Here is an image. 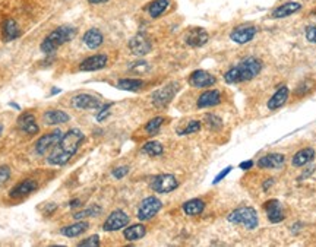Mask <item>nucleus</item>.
<instances>
[{
  "label": "nucleus",
  "mask_w": 316,
  "mask_h": 247,
  "mask_svg": "<svg viewBox=\"0 0 316 247\" xmlns=\"http://www.w3.org/2000/svg\"><path fill=\"white\" fill-rule=\"evenodd\" d=\"M84 140V133L79 129H70L66 132L56 145L52 154L48 155L47 161L52 165H65L75 154L78 152V148L81 142Z\"/></svg>",
  "instance_id": "obj_1"
},
{
  "label": "nucleus",
  "mask_w": 316,
  "mask_h": 247,
  "mask_svg": "<svg viewBox=\"0 0 316 247\" xmlns=\"http://www.w3.org/2000/svg\"><path fill=\"white\" fill-rule=\"evenodd\" d=\"M262 62L256 57H248L241 60L240 63L233 66L224 73V81L227 84H240V82H248L255 79L261 73Z\"/></svg>",
  "instance_id": "obj_2"
},
{
  "label": "nucleus",
  "mask_w": 316,
  "mask_h": 247,
  "mask_svg": "<svg viewBox=\"0 0 316 247\" xmlns=\"http://www.w3.org/2000/svg\"><path fill=\"white\" fill-rule=\"evenodd\" d=\"M77 34V30L70 25H63V27H59L56 28L53 33H50L45 38L44 41L40 45L41 52L47 56H52L57 52V48L60 45H63L67 41H70Z\"/></svg>",
  "instance_id": "obj_3"
},
{
  "label": "nucleus",
  "mask_w": 316,
  "mask_h": 247,
  "mask_svg": "<svg viewBox=\"0 0 316 247\" xmlns=\"http://www.w3.org/2000/svg\"><path fill=\"white\" fill-rule=\"evenodd\" d=\"M227 219L231 224L243 226L248 230H255L258 227V224H259L258 212L253 208H251V206H241V208L234 209L233 212H230Z\"/></svg>",
  "instance_id": "obj_4"
},
{
  "label": "nucleus",
  "mask_w": 316,
  "mask_h": 247,
  "mask_svg": "<svg viewBox=\"0 0 316 247\" xmlns=\"http://www.w3.org/2000/svg\"><path fill=\"white\" fill-rule=\"evenodd\" d=\"M163 208V204L158 197L155 196H148L145 197L139 205L138 209V219L139 221H150L153 219L155 215L160 212V209Z\"/></svg>",
  "instance_id": "obj_5"
},
{
  "label": "nucleus",
  "mask_w": 316,
  "mask_h": 247,
  "mask_svg": "<svg viewBox=\"0 0 316 247\" xmlns=\"http://www.w3.org/2000/svg\"><path fill=\"white\" fill-rule=\"evenodd\" d=\"M179 187V182L173 174H160L151 180V189L155 193L167 194Z\"/></svg>",
  "instance_id": "obj_6"
},
{
  "label": "nucleus",
  "mask_w": 316,
  "mask_h": 247,
  "mask_svg": "<svg viewBox=\"0 0 316 247\" xmlns=\"http://www.w3.org/2000/svg\"><path fill=\"white\" fill-rule=\"evenodd\" d=\"M177 91H179V84H176V82L157 89L153 94V104L155 107H165L175 98Z\"/></svg>",
  "instance_id": "obj_7"
},
{
  "label": "nucleus",
  "mask_w": 316,
  "mask_h": 247,
  "mask_svg": "<svg viewBox=\"0 0 316 247\" xmlns=\"http://www.w3.org/2000/svg\"><path fill=\"white\" fill-rule=\"evenodd\" d=\"M129 224V215L123 212L121 209H116L109 215V218L106 219L103 230L104 231H119L121 228Z\"/></svg>",
  "instance_id": "obj_8"
},
{
  "label": "nucleus",
  "mask_w": 316,
  "mask_h": 247,
  "mask_svg": "<svg viewBox=\"0 0 316 247\" xmlns=\"http://www.w3.org/2000/svg\"><path fill=\"white\" fill-rule=\"evenodd\" d=\"M256 33H258V28L253 25H239L231 31L230 40L236 44H248L255 38Z\"/></svg>",
  "instance_id": "obj_9"
},
{
  "label": "nucleus",
  "mask_w": 316,
  "mask_h": 247,
  "mask_svg": "<svg viewBox=\"0 0 316 247\" xmlns=\"http://www.w3.org/2000/svg\"><path fill=\"white\" fill-rule=\"evenodd\" d=\"M62 136H63V133L60 130H55V132H50V133L41 136L40 139L37 140V143H35L37 154L38 155H44L47 151L53 150L56 145L59 143V140L62 139Z\"/></svg>",
  "instance_id": "obj_10"
},
{
  "label": "nucleus",
  "mask_w": 316,
  "mask_h": 247,
  "mask_svg": "<svg viewBox=\"0 0 316 247\" xmlns=\"http://www.w3.org/2000/svg\"><path fill=\"white\" fill-rule=\"evenodd\" d=\"M129 48L135 56H145L151 52L153 44L145 34H136L129 41Z\"/></svg>",
  "instance_id": "obj_11"
},
{
  "label": "nucleus",
  "mask_w": 316,
  "mask_h": 247,
  "mask_svg": "<svg viewBox=\"0 0 316 247\" xmlns=\"http://www.w3.org/2000/svg\"><path fill=\"white\" fill-rule=\"evenodd\" d=\"M217 82L215 76L211 75L207 70H195L189 76V85L193 88H208Z\"/></svg>",
  "instance_id": "obj_12"
},
{
  "label": "nucleus",
  "mask_w": 316,
  "mask_h": 247,
  "mask_svg": "<svg viewBox=\"0 0 316 247\" xmlns=\"http://www.w3.org/2000/svg\"><path fill=\"white\" fill-rule=\"evenodd\" d=\"M263 209H265V212H266L268 219H270L271 223H274V224L281 223L284 218H285L283 211V205H281L280 201H277V199L266 201V202L263 204Z\"/></svg>",
  "instance_id": "obj_13"
},
{
  "label": "nucleus",
  "mask_w": 316,
  "mask_h": 247,
  "mask_svg": "<svg viewBox=\"0 0 316 247\" xmlns=\"http://www.w3.org/2000/svg\"><path fill=\"white\" fill-rule=\"evenodd\" d=\"M107 62H109V57L106 54H94V56L85 59L81 63L79 69L84 72H95L100 69H104L107 66Z\"/></svg>",
  "instance_id": "obj_14"
},
{
  "label": "nucleus",
  "mask_w": 316,
  "mask_h": 247,
  "mask_svg": "<svg viewBox=\"0 0 316 247\" xmlns=\"http://www.w3.org/2000/svg\"><path fill=\"white\" fill-rule=\"evenodd\" d=\"M37 187H38L37 182L28 179V180H23V182L18 183L16 186H13L11 189V192H9V196H11L12 199L25 197V196H28V194L34 193V192L37 190Z\"/></svg>",
  "instance_id": "obj_15"
},
{
  "label": "nucleus",
  "mask_w": 316,
  "mask_h": 247,
  "mask_svg": "<svg viewBox=\"0 0 316 247\" xmlns=\"http://www.w3.org/2000/svg\"><path fill=\"white\" fill-rule=\"evenodd\" d=\"M101 106L99 98L92 97L89 94H79L72 98V107L78 110H95Z\"/></svg>",
  "instance_id": "obj_16"
},
{
  "label": "nucleus",
  "mask_w": 316,
  "mask_h": 247,
  "mask_svg": "<svg viewBox=\"0 0 316 247\" xmlns=\"http://www.w3.org/2000/svg\"><path fill=\"white\" fill-rule=\"evenodd\" d=\"M258 167L259 168H271V170H278L283 168L285 164V157L283 154H268L265 157H262L258 160Z\"/></svg>",
  "instance_id": "obj_17"
},
{
  "label": "nucleus",
  "mask_w": 316,
  "mask_h": 247,
  "mask_svg": "<svg viewBox=\"0 0 316 247\" xmlns=\"http://www.w3.org/2000/svg\"><path fill=\"white\" fill-rule=\"evenodd\" d=\"M223 97L221 92L217 89H209L202 92L199 98H198V108H208V107H215L218 104H221Z\"/></svg>",
  "instance_id": "obj_18"
},
{
  "label": "nucleus",
  "mask_w": 316,
  "mask_h": 247,
  "mask_svg": "<svg viewBox=\"0 0 316 247\" xmlns=\"http://www.w3.org/2000/svg\"><path fill=\"white\" fill-rule=\"evenodd\" d=\"M208 40H209V35H208V33L204 28H193V30H190L189 33L186 34L185 38L186 44L190 45V47H195V48L205 45L208 43Z\"/></svg>",
  "instance_id": "obj_19"
},
{
  "label": "nucleus",
  "mask_w": 316,
  "mask_h": 247,
  "mask_svg": "<svg viewBox=\"0 0 316 247\" xmlns=\"http://www.w3.org/2000/svg\"><path fill=\"white\" fill-rule=\"evenodd\" d=\"M18 128L25 132L27 135H37L38 133V125L35 123V116L33 113H23L18 118Z\"/></svg>",
  "instance_id": "obj_20"
},
{
  "label": "nucleus",
  "mask_w": 316,
  "mask_h": 247,
  "mask_svg": "<svg viewBox=\"0 0 316 247\" xmlns=\"http://www.w3.org/2000/svg\"><path fill=\"white\" fill-rule=\"evenodd\" d=\"M2 35H3V40L9 43V41L16 40L21 35V30H19L18 23L12 18H8L3 21V25H2Z\"/></svg>",
  "instance_id": "obj_21"
},
{
  "label": "nucleus",
  "mask_w": 316,
  "mask_h": 247,
  "mask_svg": "<svg viewBox=\"0 0 316 247\" xmlns=\"http://www.w3.org/2000/svg\"><path fill=\"white\" fill-rule=\"evenodd\" d=\"M43 118L44 121H45V125H48V126L63 125V123H67L70 120L69 114L65 113V111H62V110H48V111L44 113Z\"/></svg>",
  "instance_id": "obj_22"
},
{
  "label": "nucleus",
  "mask_w": 316,
  "mask_h": 247,
  "mask_svg": "<svg viewBox=\"0 0 316 247\" xmlns=\"http://www.w3.org/2000/svg\"><path fill=\"white\" fill-rule=\"evenodd\" d=\"M302 9V5L297 3V2H287L281 6L275 8L273 11V18L275 19H283V18H287L290 15H293L296 12H299Z\"/></svg>",
  "instance_id": "obj_23"
},
{
  "label": "nucleus",
  "mask_w": 316,
  "mask_h": 247,
  "mask_svg": "<svg viewBox=\"0 0 316 247\" xmlns=\"http://www.w3.org/2000/svg\"><path fill=\"white\" fill-rule=\"evenodd\" d=\"M82 40H84V43H85L88 48H91V50L99 48L100 45L104 43V37H103L101 31L97 30V28L88 30L87 33L84 34V38H82Z\"/></svg>",
  "instance_id": "obj_24"
},
{
  "label": "nucleus",
  "mask_w": 316,
  "mask_h": 247,
  "mask_svg": "<svg viewBox=\"0 0 316 247\" xmlns=\"http://www.w3.org/2000/svg\"><path fill=\"white\" fill-rule=\"evenodd\" d=\"M287 100H288V88H287V86H280L278 91L274 94L273 97L270 98L268 108H270L271 111L278 110V108H281L284 104L287 103Z\"/></svg>",
  "instance_id": "obj_25"
},
{
  "label": "nucleus",
  "mask_w": 316,
  "mask_h": 247,
  "mask_svg": "<svg viewBox=\"0 0 316 247\" xmlns=\"http://www.w3.org/2000/svg\"><path fill=\"white\" fill-rule=\"evenodd\" d=\"M313 158H315V150L313 148H303L299 152H296L291 162L295 167H303L310 161H313Z\"/></svg>",
  "instance_id": "obj_26"
},
{
  "label": "nucleus",
  "mask_w": 316,
  "mask_h": 247,
  "mask_svg": "<svg viewBox=\"0 0 316 247\" xmlns=\"http://www.w3.org/2000/svg\"><path fill=\"white\" fill-rule=\"evenodd\" d=\"M183 212L189 216H197V215H201L205 209V202L202 199H190L183 204Z\"/></svg>",
  "instance_id": "obj_27"
},
{
  "label": "nucleus",
  "mask_w": 316,
  "mask_h": 247,
  "mask_svg": "<svg viewBox=\"0 0 316 247\" xmlns=\"http://www.w3.org/2000/svg\"><path fill=\"white\" fill-rule=\"evenodd\" d=\"M88 227H89V224H88L87 221H78V223L72 224V226L63 227L60 230V233H62V236L65 237H78L81 236V234H84L88 230Z\"/></svg>",
  "instance_id": "obj_28"
},
{
  "label": "nucleus",
  "mask_w": 316,
  "mask_h": 247,
  "mask_svg": "<svg viewBox=\"0 0 316 247\" xmlns=\"http://www.w3.org/2000/svg\"><path fill=\"white\" fill-rule=\"evenodd\" d=\"M145 234H147V228H145V226H142V224H135V226L128 227V228H125V231H123V237H125L128 241H138V240L143 238Z\"/></svg>",
  "instance_id": "obj_29"
},
{
  "label": "nucleus",
  "mask_w": 316,
  "mask_h": 247,
  "mask_svg": "<svg viewBox=\"0 0 316 247\" xmlns=\"http://www.w3.org/2000/svg\"><path fill=\"white\" fill-rule=\"evenodd\" d=\"M168 5H170L168 0H154V2H151V3L148 5L147 11H148L151 18L157 19V18H160V16L163 15L164 12L167 11Z\"/></svg>",
  "instance_id": "obj_30"
},
{
  "label": "nucleus",
  "mask_w": 316,
  "mask_h": 247,
  "mask_svg": "<svg viewBox=\"0 0 316 247\" xmlns=\"http://www.w3.org/2000/svg\"><path fill=\"white\" fill-rule=\"evenodd\" d=\"M143 85H145L143 81H141V79H131V78H128V79H120L119 82H117V88H119V89L132 91V92L139 91Z\"/></svg>",
  "instance_id": "obj_31"
},
{
  "label": "nucleus",
  "mask_w": 316,
  "mask_h": 247,
  "mask_svg": "<svg viewBox=\"0 0 316 247\" xmlns=\"http://www.w3.org/2000/svg\"><path fill=\"white\" fill-rule=\"evenodd\" d=\"M142 152L150 157H160L164 152V146L157 140H150L142 146Z\"/></svg>",
  "instance_id": "obj_32"
},
{
  "label": "nucleus",
  "mask_w": 316,
  "mask_h": 247,
  "mask_svg": "<svg viewBox=\"0 0 316 247\" xmlns=\"http://www.w3.org/2000/svg\"><path fill=\"white\" fill-rule=\"evenodd\" d=\"M101 212H103V208H101V206H99V205H92V206H89V208L84 209V211L77 212V214L74 215V218L79 221V219H84V218H94V216H99Z\"/></svg>",
  "instance_id": "obj_33"
},
{
  "label": "nucleus",
  "mask_w": 316,
  "mask_h": 247,
  "mask_svg": "<svg viewBox=\"0 0 316 247\" xmlns=\"http://www.w3.org/2000/svg\"><path fill=\"white\" fill-rule=\"evenodd\" d=\"M164 125V117L158 116V117L151 118L147 125H145V132L150 135V136H154L158 133V130L161 129V126Z\"/></svg>",
  "instance_id": "obj_34"
},
{
  "label": "nucleus",
  "mask_w": 316,
  "mask_h": 247,
  "mask_svg": "<svg viewBox=\"0 0 316 247\" xmlns=\"http://www.w3.org/2000/svg\"><path fill=\"white\" fill-rule=\"evenodd\" d=\"M201 128H202L201 121H198V120H192V121H189V123L186 125V128L177 130V133H179V135H182V136H185V135H192V133H197V132H199Z\"/></svg>",
  "instance_id": "obj_35"
},
{
  "label": "nucleus",
  "mask_w": 316,
  "mask_h": 247,
  "mask_svg": "<svg viewBox=\"0 0 316 247\" xmlns=\"http://www.w3.org/2000/svg\"><path fill=\"white\" fill-rule=\"evenodd\" d=\"M205 123L211 130L221 129V126H223V120L218 117L217 114H207L205 116Z\"/></svg>",
  "instance_id": "obj_36"
},
{
  "label": "nucleus",
  "mask_w": 316,
  "mask_h": 247,
  "mask_svg": "<svg viewBox=\"0 0 316 247\" xmlns=\"http://www.w3.org/2000/svg\"><path fill=\"white\" fill-rule=\"evenodd\" d=\"M312 86H313V84H312L310 81H305V82H302L300 85L297 86V89H296V95L303 97V95H306V94L312 89Z\"/></svg>",
  "instance_id": "obj_37"
},
{
  "label": "nucleus",
  "mask_w": 316,
  "mask_h": 247,
  "mask_svg": "<svg viewBox=\"0 0 316 247\" xmlns=\"http://www.w3.org/2000/svg\"><path fill=\"white\" fill-rule=\"evenodd\" d=\"M81 247H97L100 246V237L99 236H91L85 238L84 241L79 243Z\"/></svg>",
  "instance_id": "obj_38"
},
{
  "label": "nucleus",
  "mask_w": 316,
  "mask_h": 247,
  "mask_svg": "<svg viewBox=\"0 0 316 247\" xmlns=\"http://www.w3.org/2000/svg\"><path fill=\"white\" fill-rule=\"evenodd\" d=\"M11 179V168L8 165H2L0 167V186L5 184Z\"/></svg>",
  "instance_id": "obj_39"
},
{
  "label": "nucleus",
  "mask_w": 316,
  "mask_h": 247,
  "mask_svg": "<svg viewBox=\"0 0 316 247\" xmlns=\"http://www.w3.org/2000/svg\"><path fill=\"white\" fill-rule=\"evenodd\" d=\"M305 35H306V40H307V41L316 44V25H310V27H307L305 31Z\"/></svg>",
  "instance_id": "obj_40"
},
{
  "label": "nucleus",
  "mask_w": 316,
  "mask_h": 247,
  "mask_svg": "<svg viewBox=\"0 0 316 247\" xmlns=\"http://www.w3.org/2000/svg\"><path fill=\"white\" fill-rule=\"evenodd\" d=\"M128 172H129V167L123 165V167H117V168H114L111 174H113V177H114V179L120 180V179H123Z\"/></svg>",
  "instance_id": "obj_41"
},
{
  "label": "nucleus",
  "mask_w": 316,
  "mask_h": 247,
  "mask_svg": "<svg viewBox=\"0 0 316 247\" xmlns=\"http://www.w3.org/2000/svg\"><path fill=\"white\" fill-rule=\"evenodd\" d=\"M131 70H133V72H147V70H148V63H147V62H136V63H132Z\"/></svg>",
  "instance_id": "obj_42"
},
{
  "label": "nucleus",
  "mask_w": 316,
  "mask_h": 247,
  "mask_svg": "<svg viewBox=\"0 0 316 247\" xmlns=\"http://www.w3.org/2000/svg\"><path fill=\"white\" fill-rule=\"evenodd\" d=\"M110 107H111V104H106L104 107L101 108V111H100L99 114H97V120H99V121H103L104 118L109 116V114H110V111H109Z\"/></svg>",
  "instance_id": "obj_43"
},
{
  "label": "nucleus",
  "mask_w": 316,
  "mask_h": 247,
  "mask_svg": "<svg viewBox=\"0 0 316 247\" xmlns=\"http://www.w3.org/2000/svg\"><path fill=\"white\" fill-rule=\"evenodd\" d=\"M231 170H233V167H226V168H224V170L220 172L217 177L214 179V182H212V183H214V184H217V183L221 182V180H223L224 177H227V174H229V172L231 171Z\"/></svg>",
  "instance_id": "obj_44"
},
{
  "label": "nucleus",
  "mask_w": 316,
  "mask_h": 247,
  "mask_svg": "<svg viewBox=\"0 0 316 247\" xmlns=\"http://www.w3.org/2000/svg\"><path fill=\"white\" fill-rule=\"evenodd\" d=\"M240 167V170H245V171H248V170H251L252 167H253V161H243L241 164L239 165Z\"/></svg>",
  "instance_id": "obj_45"
},
{
  "label": "nucleus",
  "mask_w": 316,
  "mask_h": 247,
  "mask_svg": "<svg viewBox=\"0 0 316 247\" xmlns=\"http://www.w3.org/2000/svg\"><path fill=\"white\" fill-rule=\"evenodd\" d=\"M273 184H274V179H266L265 183H263V186H262V189H263L265 192H268L270 186H273Z\"/></svg>",
  "instance_id": "obj_46"
},
{
  "label": "nucleus",
  "mask_w": 316,
  "mask_h": 247,
  "mask_svg": "<svg viewBox=\"0 0 316 247\" xmlns=\"http://www.w3.org/2000/svg\"><path fill=\"white\" fill-rule=\"evenodd\" d=\"M69 206L70 208H78V206H81V201L79 199H74V201L69 202Z\"/></svg>",
  "instance_id": "obj_47"
},
{
  "label": "nucleus",
  "mask_w": 316,
  "mask_h": 247,
  "mask_svg": "<svg viewBox=\"0 0 316 247\" xmlns=\"http://www.w3.org/2000/svg\"><path fill=\"white\" fill-rule=\"evenodd\" d=\"M106 2H109V0H88V3H91V5H100V3H106Z\"/></svg>",
  "instance_id": "obj_48"
},
{
  "label": "nucleus",
  "mask_w": 316,
  "mask_h": 247,
  "mask_svg": "<svg viewBox=\"0 0 316 247\" xmlns=\"http://www.w3.org/2000/svg\"><path fill=\"white\" fill-rule=\"evenodd\" d=\"M60 91H62L60 88H57V89H53V91H52V95H55V94H59Z\"/></svg>",
  "instance_id": "obj_49"
},
{
  "label": "nucleus",
  "mask_w": 316,
  "mask_h": 247,
  "mask_svg": "<svg viewBox=\"0 0 316 247\" xmlns=\"http://www.w3.org/2000/svg\"><path fill=\"white\" fill-rule=\"evenodd\" d=\"M11 106H12V107H13V108H16V110H21V107H19L18 104H15V103H12Z\"/></svg>",
  "instance_id": "obj_50"
},
{
  "label": "nucleus",
  "mask_w": 316,
  "mask_h": 247,
  "mask_svg": "<svg viewBox=\"0 0 316 247\" xmlns=\"http://www.w3.org/2000/svg\"><path fill=\"white\" fill-rule=\"evenodd\" d=\"M3 133V125H0V135Z\"/></svg>",
  "instance_id": "obj_51"
}]
</instances>
